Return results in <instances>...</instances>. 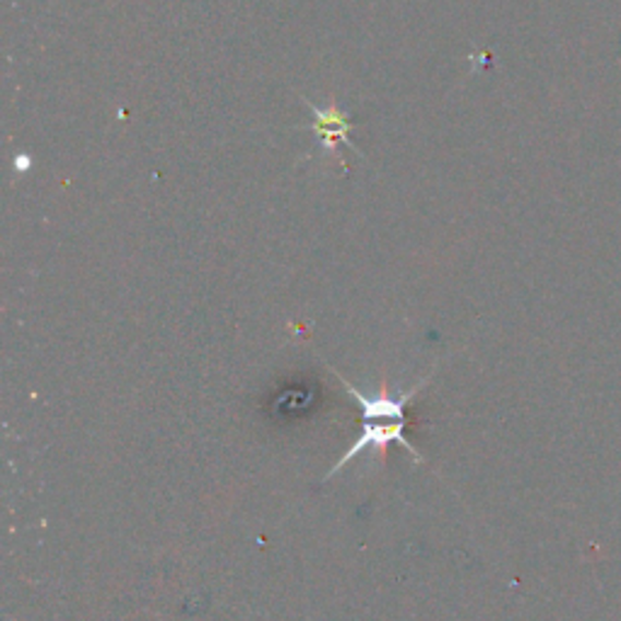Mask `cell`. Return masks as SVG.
Masks as SVG:
<instances>
[{
    "mask_svg": "<svg viewBox=\"0 0 621 621\" xmlns=\"http://www.w3.org/2000/svg\"><path fill=\"white\" fill-rule=\"evenodd\" d=\"M432 374H434V369L428 377H422L416 386H410L408 391H401V394H391L386 384L381 386L379 394H365V391H359L343 374H337L347 394H350L359 403V408H362V432H359V438L353 442V446H347L345 454L341 456V462H337L331 471L325 474L323 481H329V478L341 474L347 464L357 459V456L367 450H379L381 454H384L389 444H401L403 450L413 456V459L420 462L418 450L406 438L408 406H410V401L420 394L422 386L430 384Z\"/></svg>",
    "mask_w": 621,
    "mask_h": 621,
    "instance_id": "6da1fadb",
    "label": "cell"
},
{
    "mask_svg": "<svg viewBox=\"0 0 621 621\" xmlns=\"http://www.w3.org/2000/svg\"><path fill=\"white\" fill-rule=\"evenodd\" d=\"M301 100L307 103L309 112L313 117V124L311 127H297V129H309V132H313L315 136H319L321 148L331 158H335L337 163H341L343 168H345V158L341 156V151H337V144H343L345 148H353L357 156H362V151H359L353 144V139H350V132L355 129V124L350 122V117H347V112L343 110V107L337 105L335 97H331V103L325 105V107L307 100V97H301Z\"/></svg>",
    "mask_w": 621,
    "mask_h": 621,
    "instance_id": "7a4b0ae2",
    "label": "cell"
}]
</instances>
